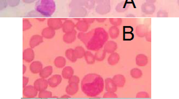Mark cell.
Masks as SVG:
<instances>
[{"instance_id": "8d00e7d4", "label": "cell", "mask_w": 179, "mask_h": 99, "mask_svg": "<svg viewBox=\"0 0 179 99\" xmlns=\"http://www.w3.org/2000/svg\"><path fill=\"white\" fill-rule=\"evenodd\" d=\"M32 27V24L30 23L27 20H23V30H26L28 29H30Z\"/></svg>"}, {"instance_id": "b9f144b4", "label": "cell", "mask_w": 179, "mask_h": 99, "mask_svg": "<svg viewBox=\"0 0 179 99\" xmlns=\"http://www.w3.org/2000/svg\"><path fill=\"white\" fill-rule=\"evenodd\" d=\"M28 81H29V78L28 77H23V88L27 86Z\"/></svg>"}, {"instance_id": "1f68e13d", "label": "cell", "mask_w": 179, "mask_h": 99, "mask_svg": "<svg viewBox=\"0 0 179 99\" xmlns=\"http://www.w3.org/2000/svg\"><path fill=\"white\" fill-rule=\"evenodd\" d=\"M52 96V92L46 90L39 92L38 94V98L39 99H50Z\"/></svg>"}, {"instance_id": "277c9868", "label": "cell", "mask_w": 179, "mask_h": 99, "mask_svg": "<svg viewBox=\"0 0 179 99\" xmlns=\"http://www.w3.org/2000/svg\"><path fill=\"white\" fill-rule=\"evenodd\" d=\"M99 3L96 8V12L100 14L108 13L110 9L109 0H99Z\"/></svg>"}, {"instance_id": "4fadbf2b", "label": "cell", "mask_w": 179, "mask_h": 99, "mask_svg": "<svg viewBox=\"0 0 179 99\" xmlns=\"http://www.w3.org/2000/svg\"><path fill=\"white\" fill-rule=\"evenodd\" d=\"M76 38V31H72L69 33H65L63 36V41L66 44H71L73 42Z\"/></svg>"}, {"instance_id": "836d02e7", "label": "cell", "mask_w": 179, "mask_h": 99, "mask_svg": "<svg viewBox=\"0 0 179 99\" xmlns=\"http://www.w3.org/2000/svg\"><path fill=\"white\" fill-rule=\"evenodd\" d=\"M80 78L76 75H73L69 79V84H76L78 85L80 83Z\"/></svg>"}, {"instance_id": "9c48e42d", "label": "cell", "mask_w": 179, "mask_h": 99, "mask_svg": "<svg viewBox=\"0 0 179 99\" xmlns=\"http://www.w3.org/2000/svg\"><path fill=\"white\" fill-rule=\"evenodd\" d=\"M35 54L32 48H27L23 53V59L27 63H30L34 61Z\"/></svg>"}, {"instance_id": "3957f363", "label": "cell", "mask_w": 179, "mask_h": 99, "mask_svg": "<svg viewBox=\"0 0 179 99\" xmlns=\"http://www.w3.org/2000/svg\"><path fill=\"white\" fill-rule=\"evenodd\" d=\"M35 9L43 16H51L56 10V4L54 0H38L35 4Z\"/></svg>"}, {"instance_id": "7a4b0ae2", "label": "cell", "mask_w": 179, "mask_h": 99, "mask_svg": "<svg viewBox=\"0 0 179 99\" xmlns=\"http://www.w3.org/2000/svg\"><path fill=\"white\" fill-rule=\"evenodd\" d=\"M81 86L82 91L88 97H94L103 92L104 87V79L96 74H88L82 79Z\"/></svg>"}, {"instance_id": "d6a6232c", "label": "cell", "mask_w": 179, "mask_h": 99, "mask_svg": "<svg viewBox=\"0 0 179 99\" xmlns=\"http://www.w3.org/2000/svg\"><path fill=\"white\" fill-rule=\"evenodd\" d=\"M76 28L78 30L84 32L87 31V30L88 29V24L86 22L81 21L77 23Z\"/></svg>"}, {"instance_id": "6da1fadb", "label": "cell", "mask_w": 179, "mask_h": 99, "mask_svg": "<svg viewBox=\"0 0 179 99\" xmlns=\"http://www.w3.org/2000/svg\"><path fill=\"white\" fill-rule=\"evenodd\" d=\"M87 49L98 51L103 48L109 38V35L102 28H97L89 33H80L78 35Z\"/></svg>"}, {"instance_id": "2e32d148", "label": "cell", "mask_w": 179, "mask_h": 99, "mask_svg": "<svg viewBox=\"0 0 179 99\" xmlns=\"http://www.w3.org/2000/svg\"><path fill=\"white\" fill-rule=\"evenodd\" d=\"M155 7L151 3H149V2L144 3L141 6L142 11L144 13L148 14V15L152 14L155 11Z\"/></svg>"}, {"instance_id": "484cf974", "label": "cell", "mask_w": 179, "mask_h": 99, "mask_svg": "<svg viewBox=\"0 0 179 99\" xmlns=\"http://www.w3.org/2000/svg\"><path fill=\"white\" fill-rule=\"evenodd\" d=\"M65 55L66 57L69 61H70L72 63H74L76 61L77 59L74 55V50L69 49L65 51Z\"/></svg>"}, {"instance_id": "5b68a950", "label": "cell", "mask_w": 179, "mask_h": 99, "mask_svg": "<svg viewBox=\"0 0 179 99\" xmlns=\"http://www.w3.org/2000/svg\"><path fill=\"white\" fill-rule=\"evenodd\" d=\"M23 94L24 97L27 98H34L38 94V90L33 86H26L23 88Z\"/></svg>"}, {"instance_id": "f1b7e54d", "label": "cell", "mask_w": 179, "mask_h": 99, "mask_svg": "<svg viewBox=\"0 0 179 99\" xmlns=\"http://www.w3.org/2000/svg\"><path fill=\"white\" fill-rule=\"evenodd\" d=\"M130 75L131 77L135 79H139L143 75V72L139 68H134L130 70Z\"/></svg>"}, {"instance_id": "52a82bcc", "label": "cell", "mask_w": 179, "mask_h": 99, "mask_svg": "<svg viewBox=\"0 0 179 99\" xmlns=\"http://www.w3.org/2000/svg\"><path fill=\"white\" fill-rule=\"evenodd\" d=\"M105 89L108 92H115L117 90V86L114 82L113 79L107 78L104 81Z\"/></svg>"}, {"instance_id": "7dc6e473", "label": "cell", "mask_w": 179, "mask_h": 99, "mask_svg": "<svg viewBox=\"0 0 179 99\" xmlns=\"http://www.w3.org/2000/svg\"><path fill=\"white\" fill-rule=\"evenodd\" d=\"M26 72V67L24 64H23V74H24Z\"/></svg>"}, {"instance_id": "c3c4849f", "label": "cell", "mask_w": 179, "mask_h": 99, "mask_svg": "<svg viewBox=\"0 0 179 99\" xmlns=\"http://www.w3.org/2000/svg\"><path fill=\"white\" fill-rule=\"evenodd\" d=\"M147 1V2H149V3H153V2H155L156 1V0H146Z\"/></svg>"}, {"instance_id": "f35d334b", "label": "cell", "mask_w": 179, "mask_h": 99, "mask_svg": "<svg viewBox=\"0 0 179 99\" xmlns=\"http://www.w3.org/2000/svg\"><path fill=\"white\" fill-rule=\"evenodd\" d=\"M125 6L122 3L119 4V5L117 6V8H116V11H117V12H124V11H125Z\"/></svg>"}, {"instance_id": "7bdbcfd3", "label": "cell", "mask_w": 179, "mask_h": 99, "mask_svg": "<svg viewBox=\"0 0 179 99\" xmlns=\"http://www.w3.org/2000/svg\"><path fill=\"white\" fill-rule=\"evenodd\" d=\"M4 2H7L6 1V0H1V9H3L4 8H6V6H7V4H4Z\"/></svg>"}, {"instance_id": "ba28073f", "label": "cell", "mask_w": 179, "mask_h": 99, "mask_svg": "<svg viewBox=\"0 0 179 99\" xmlns=\"http://www.w3.org/2000/svg\"><path fill=\"white\" fill-rule=\"evenodd\" d=\"M62 81V77L59 74H55L48 79L49 86L52 88H56L58 86Z\"/></svg>"}, {"instance_id": "ab89813d", "label": "cell", "mask_w": 179, "mask_h": 99, "mask_svg": "<svg viewBox=\"0 0 179 99\" xmlns=\"http://www.w3.org/2000/svg\"><path fill=\"white\" fill-rule=\"evenodd\" d=\"M110 22L114 25H119L121 23V20L120 19H111Z\"/></svg>"}, {"instance_id": "bcb514c9", "label": "cell", "mask_w": 179, "mask_h": 99, "mask_svg": "<svg viewBox=\"0 0 179 99\" xmlns=\"http://www.w3.org/2000/svg\"><path fill=\"white\" fill-rule=\"evenodd\" d=\"M23 2H26V3H32L34 1H35V0H23Z\"/></svg>"}, {"instance_id": "e575fe53", "label": "cell", "mask_w": 179, "mask_h": 99, "mask_svg": "<svg viewBox=\"0 0 179 99\" xmlns=\"http://www.w3.org/2000/svg\"><path fill=\"white\" fill-rule=\"evenodd\" d=\"M103 98L104 99H117L118 96L115 92H107L103 95Z\"/></svg>"}, {"instance_id": "74e56055", "label": "cell", "mask_w": 179, "mask_h": 99, "mask_svg": "<svg viewBox=\"0 0 179 99\" xmlns=\"http://www.w3.org/2000/svg\"><path fill=\"white\" fill-rule=\"evenodd\" d=\"M19 1L20 0H8V2L9 6L13 7V6H17L19 4Z\"/></svg>"}, {"instance_id": "d6986e66", "label": "cell", "mask_w": 179, "mask_h": 99, "mask_svg": "<svg viewBox=\"0 0 179 99\" xmlns=\"http://www.w3.org/2000/svg\"><path fill=\"white\" fill-rule=\"evenodd\" d=\"M74 70L71 67L67 66L63 68V71L62 72V77H63L65 79H69L70 77L74 75Z\"/></svg>"}, {"instance_id": "9a60e30c", "label": "cell", "mask_w": 179, "mask_h": 99, "mask_svg": "<svg viewBox=\"0 0 179 99\" xmlns=\"http://www.w3.org/2000/svg\"><path fill=\"white\" fill-rule=\"evenodd\" d=\"M136 63L137 66L144 67L146 66L148 63V58L144 54H139L136 56Z\"/></svg>"}, {"instance_id": "60d3db41", "label": "cell", "mask_w": 179, "mask_h": 99, "mask_svg": "<svg viewBox=\"0 0 179 99\" xmlns=\"http://www.w3.org/2000/svg\"><path fill=\"white\" fill-rule=\"evenodd\" d=\"M158 17H167L168 13L165 11H160L158 12Z\"/></svg>"}, {"instance_id": "8992f818", "label": "cell", "mask_w": 179, "mask_h": 99, "mask_svg": "<svg viewBox=\"0 0 179 99\" xmlns=\"http://www.w3.org/2000/svg\"><path fill=\"white\" fill-rule=\"evenodd\" d=\"M48 81L45 79V78H39L37 79L34 83V86L38 90V92H41L46 90L48 86Z\"/></svg>"}, {"instance_id": "83f0119b", "label": "cell", "mask_w": 179, "mask_h": 99, "mask_svg": "<svg viewBox=\"0 0 179 99\" xmlns=\"http://www.w3.org/2000/svg\"><path fill=\"white\" fill-rule=\"evenodd\" d=\"M74 28V23L71 21H67L63 24V31L65 33H69L73 31Z\"/></svg>"}, {"instance_id": "30bf717a", "label": "cell", "mask_w": 179, "mask_h": 99, "mask_svg": "<svg viewBox=\"0 0 179 99\" xmlns=\"http://www.w3.org/2000/svg\"><path fill=\"white\" fill-rule=\"evenodd\" d=\"M43 42V38L39 35H33L30 40L29 45L31 48H34Z\"/></svg>"}, {"instance_id": "4316f807", "label": "cell", "mask_w": 179, "mask_h": 99, "mask_svg": "<svg viewBox=\"0 0 179 99\" xmlns=\"http://www.w3.org/2000/svg\"><path fill=\"white\" fill-rule=\"evenodd\" d=\"M147 33V28L144 25H140L136 28V34L139 37H144Z\"/></svg>"}, {"instance_id": "ffe728a7", "label": "cell", "mask_w": 179, "mask_h": 99, "mask_svg": "<svg viewBox=\"0 0 179 99\" xmlns=\"http://www.w3.org/2000/svg\"><path fill=\"white\" fill-rule=\"evenodd\" d=\"M78 85L76 84H69L65 88V92L70 96H73L78 91Z\"/></svg>"}, {"instance_id": "5bb4252c", "label": "cell", "mask_w": 179, "mask_h": 99, "mask_svg": "<svg viewBox=\"0 0 179 99\" xmlns=\"http://www.w3.org/2000/svg\"><path fill=\"white\" fill-rule=\"evenodd\" d=\"M113 80L117 87L122 88L125 85L126 79L124 76H123L122 75H121V74L115 75L113 77Z\"/></svg>"}, {"instance_id": "7c38bea8", "label": "cell", "mask_w": 179, "mask_h": 99, "mask_svg": "<svg viewBox=\"0 0 179 99\" xmlns=\"http://www.w3.org/2000/svg\"><path fill=\"white\" fill-rule=\"evenodd\" d=\"M117 49V44L114 41H110L107 42H106V44H104V50L108 53H114Z\"/></svg>"}, {"instance_id": "f546056e", "label": "cell", "mask_w": 179, "mask_h": 99, "mask_svg": "<svg viewBox=\"0 0 179 99\" xmlns=\"http://www.w3.org/2000/svg\"><path fill=\"white\" fill-rule=\"evenodd\" d=\"M106 56V52L104 50H100L96 52L95 57L96 61H102L105 59Z\"/></svg>"}, {"instance_id": "d4e9b609", "label": "cell", "mask_w": 179, "mask_h": 99, "mask_svg": "<svg viewBox=\"0 0 179 99\" xmlns=\"http://www.w3.org/2000/svg\"><path fill=\"white\" fill-rule=\"evenodd\" d=\"M74 55L76 57V59H81L83 57H84V55L85 53V50L84 48L82 46H77L74 50Z\"/></svg>"}, {"instance_id": "ac0fdd59", "label": "cell", "mask_w": 179, "mask_h": 99, "mask_svg": "<svg viewBox=\"0 0 179 99\" xmlns=\"http://www.w3.org/2000/svg\"><path fill=\"white\" fill-rule=\"evenodd\" d=\"M119 59H120V56L118 53H112L108 58V63L111 66H115L118 63Z\"/></svg>"}, {"instance_id": "4dcf8cb0", "label": "cell", "mask_w": 179, "mask_h": 99, "mask_svg": "<svg viewBox=\"0 0 179 99\" xmlns=\"http://www.w3.org/2000/svg\"><path fill=\"white\" fill-rule=\"evenodd\" d=\"M109 34L111 38L115 39L119 36V29L116 27H112L109 30Z\"/></svg>"}, {"instance_id": "7402d4cb", "label": "cell", "mask_w": 179, "mask_h": 99, "mask_svg": "<svg viewBox=\"0 0 179 99\" xmlns=\"http://www.w3.org/2000/svg\"><path fill=\"white\" fill-rule=\"evenodd\" d=\"M49 28H53L54 30H58L62 27V23L58 19H50L48 22Z\"/></svg>"}, {"instance_id": "8fae6325", "label": "cell", "mask_w": 179, "mask_h": 99, "mask_svg": "<svg viewBox=\"0 0 179 99\" xmlns=\"http://www.w3.org/2000/svg\"><path fill=\"white\" fill-rule=\"evenodd\" d=\"M43 69V64L39 61H34L30 64V70L33 74H38Z\"/></svg>"}, {"instance_id": "d590c367", "label": "cell", "mask_w": 179, "mask_h": 99, "mask_svg": "<svg viewBox=\"0 0 179 99\" xmlns=\"http://www.w3.org/2000/svg\"><path fill=\"white\" fill-rule=\"evenodd\" d=\"M136 98L137 99H149L150 96L146 92H140L137 94Z\"/></svg>"}, {"instance_id": "603a6c76", "label": "cell", "mask_w": 179, "mask_h": 99, "mask_svg": "<svg viewBox=\"0 0 179 99\" xmlns=\"http://www.w3.org/2000/svg\"><path fill=\"white\" fill-rule=\"evenodd\" d=\"M66 61L65 58L62 56L57 57L54 61V66L58 68H62L65 66Z\"/></svg>"}, {"instance_id": "ee69618b", "label": "cell", "mask_w": 179, "mask_h": 99, "mask_svg": "<svg viewBox=\"0 0 179 99\" xmlns=\"http://www.w3.org/2000/svg\"><path fill=\"white\" fill-rule=\"evenodd\" d=\"M145 37H146V39L147 41L151 42V32L147 33V34L146 35Z\"/></svg>"}, {"instance_id": "e0dca14e", "label": "cell", "mask_w": 179, "mask_h": 99, "mask_svg": "<svg viewBox=\"0 0 179 99\" xmlns=\"http://www.w3.org/2000/svg\"><path fill=\"white\" fill-rule=\"evenodd\" d=\"M53 72V68L50 66H47L42 69L39 72V76L43 78H47L52 75Z\"/></svg>"}, {"instance_id": "44dd1931", "label": "cell", "mask_w": 179, "mask_h": 99, "mask_svg": "<svg viewBox=\"0 0 179 99\" xmlns=\"http://www.w3.org/2000/svg\"><path fill=\"white\" fill-rule=\"evenodd\" d=\"M55 32L54 30L52 28H46L42 32L43 37L47 39L52 38L54 37Z\"/></svg>"}, {"instance_id": "f6af8a7d", "label": "cell", "mask_w": 179, "mask_h": 99, "mask_svg": "<svg viewBox=\"0 0 179 99\" xmlns=\"http://www.w3.org/2000/svg\"><path fill=\"white\" fill-rule=\"evenodd\" d=\"M61 98L62 99H70V95H67V94H65V95H63V96H62V97H61Z\"/></svg>"}, {"instance_id": "cb8c5ba5", "label": "cell", "mask_w": 179, "mask_h": 99, "mask_svg": "<svg viewBox=\"0 0 179 99\" xmlns=\"http://www.w3.org/2000/svg\"><path fill=\"white\" fill-rule=\"evenodd\" d=\"M84 57L87 63L89 64H94L96 61L95 55H93L91 52L86 51L84 55Z\"/></svg>"}]
</instances>
